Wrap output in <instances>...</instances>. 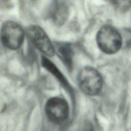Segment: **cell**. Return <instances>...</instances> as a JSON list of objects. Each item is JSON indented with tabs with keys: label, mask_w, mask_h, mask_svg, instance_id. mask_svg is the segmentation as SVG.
<instances>
[{
	"label": "cell",
	"mask_w": 131,
	"mask_h": 131,
	"mask_svg": "<svg viewBox=\"0 0 131 131\" xmlns=\"http://www.w3.org/2000/svg\"><path fill=\"white\" fill-rule=\"evenodd\" d=\"M130 43H131V40H130Z\"/></svg>",
	"instance_id": "11"
},
{
	"label": "cell",
	"mask_w": 131,
	"mask_h": 131,
	"mask_svg": "<svg viewBox=\"0 0 131 131\" xmlns=\"http://www.w3.org/2000/svg\"><path fill=\"white\" fill-rule=\"evenodd\" d=\"M45 112L48 120L54 124L63 123L69 114L68 103L64 99L59 97L50 98L46 102Z\"/></svg>",
	"instance_id": "4"
},
{
	"label": "cell",
	"mask_w": 131,
	"mask_h": 131,
	"mask_svg": "<svg viewBox=\"0 0 131 131\" xmlns=\"http://www.w3.org/2000/svg\"><path fill=\"white\" fill-rule=\"evenodd\" d=\"M41 64L42 66L51 73H52L62 84V85L69 90L70 85L66 78L56 67V66L50 61L47 57L43 56L41 57Z\"/></svg>",
	"instance_id": "8"
},
{
	"label": "cell",
	"mask_w": 131,
	"mask_h": 131,
	"mask_svg": "<svg viewBox=\"0 0 131 131\" xmlns=\"http://www.w3.org/2000/svg\"><path fill=\"white\" fill-rule=\"evenodd\" d=\"M55 50V52H57L66 66L69 68H71L72 65L73 56V51L71 45L68 43H58L56 45Z\"/></svg>",
	"instance_id": "7"
},
{
	"label": "cell",
	"mask_w": 131,
	"mask_h": 131,
	"mask_svg": "<svg viewBox=\"0 0 131 131\" xmlns=\"http://www.w3.org/2000/svg\"><path fill=\"white\" fill-rule=\"evenodd\" d=\"M1 39L3 45L7 48L15 50L20 48L23 43L25 32L17 23L8 20L1 27Z\"/></svg>",
	"instance_id": "3"
},
{
	"label": "cell",
	"mask_w": 131,
	"mask_h": 131,
	"mask_svg": "<svg viewBox=\"0 0 131 131\" xmlns=\"http://www.w3.org/2000/svg\"><path fill=\"white\" fill-rule=\"evenodd\" d=\"M76 131H94V127L90 122L85 121L79 126Z\"/></svg>",
	"instance_id": "10"
},
{
	"label": "cell",
	"mask_w": 131,
	"mask_h": 131,
	"mask_svg": "<svg viewBox=\"0 0 131 131\" xmlns=\"http://www.w3.org/2000/svg\"><path fill=\"white\" fill-rule=\"evenodd\" d=\"M77 80L81 90L89 96H95L101 91L102 78L99 72L95 68L86 67L79 72Z\"/></svg>",
	"instance_id": "2"
},
{
	"label": "cell",
	"mask_w": 131,
	"mask_h": 131,
	"mask_svg": "<svg viewBox=\"0 0 131 131\" xmlns=\"http://www.w3.org/2000/svg\"><path fill=\"white\" fill-rule=\"evenodd\" d=\"M96 41L102 52L112 54L119 50L122 40L121 35L114 27L110 25H104L98 31Z\"/></svg>",
	"instance_id": "1"
},
{
	"label": "cell",
	"mask_w": 131,
	"mask_h": 131,
	"mask_svg": "<svg viewBox=\"0 0 131 131\" xmlns=\"http://www.w3.org/2000/svg\"><path fill=\"white\" fill-rule=\"evenodd\" d=\"M28 37L42 53L48 56H53L55 53L54 46L45 31L39 26L31 25L27 29Z\"/></svg>",
	"instance_id": "5"
},
{
	"label": "cell",
	"mask_w": 131,
	"mask_h": 131,
	"mask_svg": "<svg viewBox=\"0 0 131 131\" xmlns=\"http://www.w3.org/2000/svg\"><path fill=\"white\" fill-rule=\"evenodd\" d=\"M115 8L125 12L131 9V0H110Z\"/></svg>",
	"instance_id": "9"
},
{
	"label": "cell",
	"mask_w": 131,
	"mask_h": 131,
	"mask_svg": "<svg viewBox=\"0 0 131 131\" xmlns=\"http://www.w3.org/2000/svg\"><path fill=\"white\" fill-rule=\"evenodd\" d=\"M50 17L57 26H61L67 21L69 16V8L62 0H55L49 12Z\"/></svg>",
	"instance_id": "6"
}]
</instances>
